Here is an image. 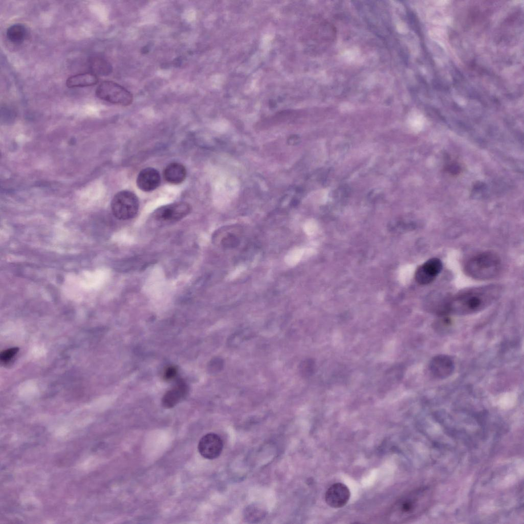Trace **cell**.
Returning a JSON list of instances; mask_svg holds the SVG:
<instances>
[{
	"instance_id": "cell-1",
	"label": "cell",
	"mask_w": 524,
	"mask_h": 524,
	"mask_svg": "<svg viewBox=\"0 0 524 524\" xmlns=\"http://www.w3.org/2000/svg\"><path fill=\"white\" fill-rule=\"evenodd\" d=\"M501 293L495 285L476 287L466 290L452 298L444 309L457 314H468L482 310L491 304Z\"/></svg>"
},
{
	"instance_id": "cell-17",
	"label": "cell",
	"mask_w": 524,
	"mask_h": 524,
	"mask_svg": "<svg viewBox=\"0 0 524 524\" xmlns=\"http://www.w3.org/2000/svg\"><path fill=\"white\" fill-rule=\"evenodd\" d=\"M265 516L266 511L261 506L256 504L249 505L244 511L245 518L250 522L258 521Z\"/></svg>"
},
{
	"instance_id": "cell-19",
	"label": "cell",
	"mask_w": 524,
	"mask_h": 524,
	"mask_svg": "<svg viewBox=\"0 0 524 524\" xmlns=\"http://www.w3.org/2000/svg\"><path fill=\"white\" fill-rule=\"evenodd\" d=\"M17 347H12L3 351L0 355V359L3 363H7L10 361L18 352Z\"/></svg>"
},
{
	"instance_id": "cell-8",
	"label": "cell",
	"mask_w": 524,
	"mask_h": 524,
	"mask_svg": "<svg viewBox=\"0 0 524 524\" xmlns=\"http://www.w3.org/2000/svg\"><path fill=\"white\" fill-rule=\"evenodd\" d=\"M350 496V490L345 485L336 483L331 485L326 490L325 500L330 507L340 508L347 504Z\"/></svg>"
},
{
	"instance_id": "cell-6",
	"label": "cell",
	"mask_w": 524,
	"mask_h": 524,
	"mask_svg": "<svg viewBox=\"0 0 524 524\" xmlns=\"http://www.w3.org/2000/svg\"><path fill=\"white\" fill-rule=\"evenodd\" d=\"M191 206L185 202H177L157 208L152 215L153 219L162 224L179 221L190 212Z\"/></svg>"
},
{
	"instance_id": "cell-16",
	"label": "cell",
	"mask_w": 524,
	"mask_h": 524,
	"mask_svg": "<svg viewBox=\"0 0 524 524\" xmlns=\"http://www.w3.org/2000/svg\"><path fill=\"white\" fill-rule=\"evenodd\" d=\"M26 27L21 24H15L10 26L7 30L6 35L8 39L14 43H20L23 42L27 36Z\"/></svg>"
},
{
	"instance_id": "cell-21",
	"label": "cell",
	"mask_w": 524,
	"mask_h": 524,
	"mask_svg": "<svg viewBox=\"0 0 524 524\" xmlns=\"http://www.w3.org/2000/svg\"><path fill=\"white\" fill-rule=\"evenodd\" d=\"M176 374V368L173 366H170L168 367L165 371L164 378L166 380H169L174 378Z\"/></svg>"
},
{
	"instance_id": "cell-9",
	"label": "cell",
	"mask_w": 524,
	"mask_h": 524,
	"mask_svg": "<svg viewBox=\"0 0 524 524\" xmlns=\"http://www.w3.org/2000/svg\"><path fill=\"white\" fill-rule=\"evenodd\" d=\"M443 265L438 258L428 259L417 270L416 279L421 285L432 282L442 271Z\"/></svg>"
},
{
	"instance_id": "cell-20",
	"label": "cell",
	"mask_w": 524,
	"mask_h": 524,
	"mask_svg": "<svg viewBox=\"0 0 524 524\" xmlns=\"http://www.w3.org/2000/svg\"><path fill=\"white\" fill-rule=\"evenodd\" d=\"M224 366V361L220 358H216L212 359L210 362L209 369L212 373H217L220 372Z\"/></svg>"
},
{
	"instance_id": "cell-5",
	"label": "cell",
	"mask_w": 524,
	"mask_h": 524,
	"mask_svg": "<svg viewBox=\"0 0 524 524\" xmlns=\"http://www.w3.org/2000/svg\"><path fill=\"white\" fill-rule=\"evenodd\" d=\"M96 95L101 100L122 106L130 105L133 100L132 94L127 89L117 83L108 80L99 84Z\"/></svg>"
},
{
	"instance_id": "cell-14",
	"label": "cell",
	"mask_w": 524,
	"mask_h": 524,
	"mask_svg": "<svg viewBox=\"0 0 524 524\" xmlns=\"http://www.w3.org/2000/svg\"><path fill=\"white\" fill-rule=\"evenodd\" d=\"M98 82L97 76L92 73H80L69 77L66 85L69 88L91 86Z\"/></svg>"
},
{
	"instance_id": "cell-3",
	"label": "cell",
	"mask_w": 524,
	"mask_h": 524,
	"mask_svg": "<svg viewBox=\"0 0 524 524\" xmlns=\"http://www.w3.org/2000/svg\"><path fill=\"white\" fill-rule=\"evenodd\" d=\"M499 257L492 252H484L472 257L465 266L466 273L478 280H488L495 277L501 269Z\"/></svg>"
},
{
	"instance_id": "cell-10",
	"label": "cell",
	"mask_w": 524,
	"mask_h": 524,
	"mask_svg": "<svg viewBox=\"0 0 524 524\" xmlns=\"http://www.w3.org/2000/svg\"><path fill=\"white\" fill-rule=\"evenodd\" d=\"M431 374L436 378L444 379L451 375L454 369L452 360L445 355H439L432 358L429 364Z\"/></svg>"
},
{
	"instance_id": "cell-7",
	"label": "cell",
	"mask_w": 524,
	"mask_h": 524,
	"mask_svg": "<svg viewBox=\"0 0 524 524\" xmlns=\"http://www.w3.org/2000/svg\"><path fill=\"white\" fill-rule=\"evenodd\" d=\"M223 448V442L221 438L215 433H208L200 440L198 449L200 454L204 458L212 460L221 454Z\"/></svg>"
},
{
	"instance_id": "cell-4",
	"label": "cell",
	"mask_w": 524,
	"mask_h": 524,
	"mask_svg": "<svg viewBox=\"0 0 524 524\" xmlns=\"http://www.w3.org/2000/svg\"><path fill=\"white\" fill-rule=\"evenodd\" d=\"M139 203L137 196L128 190L117 193L111 202V209L114 216L120 220L134 217L139 210Z\"/></svg>"
},
{
	"instance_id": "cell-12",
	"label": "cell",
	"mask_w": 524,
	"mask_h": 524,
	"mask_svg": "<svg viewBox=\"0 0 524 524\" xmlns=\"http://www.w3.org/2000/svg\"><path fill=\"white\" fill-rule=\"evenodd\" d=\"M187 391V387L182 380L178 381L176 385L168 391L162 399L163 406L165 408L174 406L183 398Z\"/></svg>"
},
{
	"instance_id": "cell-22",
	"label": "cell",
	"mask_w": 524,
	"mask_h": 524,
	"mask_svg": "<svg viewBox=\"0 0 524 524\" xmlns=\"http://www.w3.org/2000/svg\"><path fill=\"white\" fill-rule=\"evenodd\" d=\"M447 169L450 172L453 174H456L459 172V171L460 170V168L458 165L455 164H452L448 166Z\"/></svg>"
},
{
	"instance_id": "cell-18",
	"label": "cell",
	"mask_w": 524,
	"mask_h": 524,
	"mask_svg": "<svg viewBox=\"0 0 524 524\" xmlns=\"http://www.w3.org/2000/svg\"><path fill=\"white\" fill-rule=\"evenodd\" d=\"M315 369V362L311 359H307L302 361L299 365L300 373L304 377L312 375L314 373Z\"/></svg>"
},
{
	"instance_id": "cell-15",
	"label": "cell",
	"mask_w": 524,
	"mask_h": 524,
	"mask_svg": "<svg viewBox=\"0 0 524 524\" xmlns=\"http://www.w3.org/2000/svg\"><path fill=\"white\" fill-rule=\"evenodd\" d=\"M89 67L92 73L96 76L109 75L112 71L110 63L99 57H94L90 59Z\"/></svg>"
},
{
	"instance_id": "cell-11",
	"label": "cell",
	"mask_w": 524,
	"mask_h": 524,
	"mask_svg": "<svg viewBox=\"0 0 524 524\" xmlns=\"http://www.w3.org/2000/svg\"><path fill=\"white\" fill-rule=\"evenodd\" d=\"M161 177L159 171L152 167L145 168L139 173L137 178V185L141 190L145 192L156 189L160 185Z\"/></svg>"
},
{
	"instance_id": "cell-2",
	"label": "cell",
	"mask_w": 524,
	"mask_h": 524,
	"mask_svg": "<svg viewBox=\"0 0 524 524\" xmlns=\"http://www.w3.org/2000/svg\"><path fill=\"white\" fill-rule=\"evenodd\" d=\"M431 495L429 489L422 488L403 496L392 507L389 512L390 520L402 522L420 515L429 507Z\"/></svg>"
},
{
	"instance_id": "cell-13",
	"label": "cell",
	"mask_w": 524,
	"mask_h": 524,
	"mask_svg": "<svg viewBox=\"0 0 524 524\" xmlns=\"http://www.w3.org/2000/svg\"><path fill=\"white\" fill-rule=\"evenodd\" d=\"M186 170L183 165L178 162L169 164L164 169L163 177L167 182L172 184H179L186 178Z\"/></svg>"
}]
</instances>
